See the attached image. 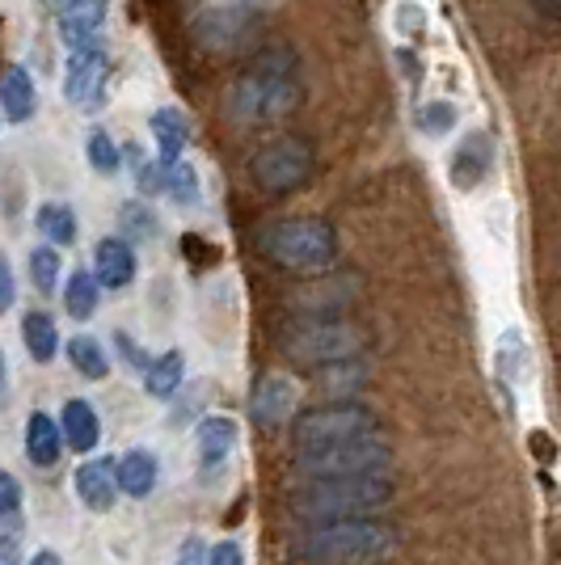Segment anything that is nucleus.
I'll return each instance as SVG.
<instances>
[{"label":"nucleus","instance_id":"39","mask_svg":"<svg viewBox=\"0 0 561 565\" xmlns=\"http://www.w3.org/2000/svg\"><path fill=\"white\" fill-rule=\"evenodd\" d=\"M208 562V548H203V541H194L190 536L182 548H178V557H173V565H203Z\"/></svg>","mask_w":561,"mask_h":565},{"label":"nucleus","instance_id":"22","mask_svg":"<svg viewBox=\"0 0 561 565\" xmlns=\"http://www.w3.org/2000/svg\"><path fill=\"white\" fill-rule=\"evenodd\" d=\"M140 376L148 397H173L182 388V380H187V359H182V351H165L157 359H148V367H144Z\"/></svg>","mask_w":561,"mask_h":565},{"label":"nucleus","instance_id":"41","mask_svg":"<svg viewBox=\"0 0 561 565\" xmlns=\"http://www.w3.org/2000/svg\"><path fill=\"white\" fill-rule=\"evenodd\" d=\"M532 4V13H537L540 22H561V0H528Z\"/></svg>","mask_w":561,"mask_h":565},{"label":"nucleus","instance_id":"44","mask_svg":"<svg viewBox=\"0 0 561 565\" xmlns=\"http://www.w3.org/2000/svg\"><path fill=\"white\" fill-rule=\"evenodd\" d=\"M4 384H9V372H4V354H0V393H4Z\"/></svg>","mask_w":561,"mask_h":565},{"label":"nucleus","instance_id":"38","mask_svg":"<svg viewBox=\"0 0 561 565\" xmlns=\"http://www.w3.org/2000/svg\"><path fill=\"white\" fill-rule=\"evenodd\" d=\"M203 565H245V548L236 541H220L208 548V562Z\"/></svg>","mask_w":561,"mask_h":565},{"label":"nucleus","instance_id":"4","mask_svg":"<svg viewBox=\"0 0 561 565\" xmlns=\"http://www.w3.org/2000/svg\"><path fill=\"white\" fill-rule=\"evenodd\" d=\"M257 249L287 275H326L338 262V233L321 215H279L257 233Z\"/></svg>","mask_w":561,"mask_h":565},{"label":"nucleus","instance_id":"12","mask_svg":"<svg viewBox=\"0 0 561 565\" xmlns=\"http://www.w3.org/2000/svg\"><path fill=\"white\" fill-rule=\"evenodd\" d=\"M494 169V143L486 131H468L465 140L456 143L452 152V169H447V182L456 190H477Z\"/></svg>","mask_w":561,"mask_h":565},{"label":"nucleus","instance_id":"6","mask_svg":"<svg viewBox=\"0 0 561 565\" xmlns=\"http://www.w3.org/2000/svg\"><path fill=\"white\" fill-rule=\"evenodd\" d=\"M380 430V418L363 401H329V405H313V409H300L292 418V439H296V451L300 448H326V444H342V439H354V435H375Z\"/></svg>","mask_w":561,"mask_h":565},{"label":"nucleus","instance_id":"8","mask_svg":"<svg viewBox=\"0 0 561 565\" xmlns=\"http://www.w3.org/2000/svg\"><path fill=\"white\" fill-rule=\"evenodd\" d=\"M283 351L305 367H326V363L354 359L363 351V330L334 321V317H308L305 326H292V333L283 338Z\"/></svg>","mask_w":561,"mask_h":565},{"label":"nucleus","instance_id":"16","mask_svg":"<svg viewBox=\"0 0 561 565\" xmlns=\"http://www.w3.org/2000/svg\"><path fill=\"white\" fill-rule=\"evenodd\" d=\"M106 13H110V0H81V4H72L68 13H60L55 25H60L64 47L68 51L97 47V34L106 25Z\"/></svg>","mask_w":561,"mask_h":565},{"label":"nucleus","instance_id":"27","mask_svg":"<svg viewBox=\"0 0 561 565\" xmlns=\"http://www.w3.org/2000/svg\"><path fill=\"white\" fill-rule=\"evenodd\" d=\"M34 228H39V236H47V245L64 249V245L76 241V212L68 203H43L34 212Z\"/></svg>","mask_w":561,"mask_h":565},{"label":"nucleus","instance_id":"32","mask_svg":"<svg viewBox=\"0 0 561 565\" xmlns=\"http://www.w3.org/2000/svg\"><path fill=\"white\" fill-rule=\"evenodd\" d=\"M85 157H89V166H94L102 178H115L118 166H123L118 143L110 140V131H102V127H94V131L85 136Z\"/></svg>","mask_w":561,"mask_h":565},{"label":"nucleus","instance_id":"15","mask_svg":"<svg viewBox=\"0 0 561 565\" xmlns=\"http://www.w3.org/2000/svg\"><path fill=\"white\" fill-rule=\"evenodd\" d=\"M136 270H140V262H136L131 241H123V236H106V241H97V249H94L97 287L123 291V287H131V282H136Z\"/></svg>","mask_w":561,"mask_h":565},{"label":"nucleus","instance_id":"43","mask_svg":"<svg viewBox=\"0 0 561 565\" xmlns=\"http://www.w3.org/2000/svg\"><path fill=\"white\" fill-rule=\"evenodd\" d=\"M39 4H43V9H47L51 18H60V13H68L72 4H81V0H39Z\"/></svg>","mask_w":561,"mask_h":565},{"label":"nucleus","instance_id":"18","mask_svg":"<svg viewBox=\"0 0 561 565\" xmlns=\"http://www.w3.org/2000/svg\"><path fill=\"white\" fill-rule=\"evenodd\" d=\"M115 477H118V494L127 498H148L157 490V477H161V460L152 451L131 448L115 460Z\"/></svg>","mask_w":561,"mask_h":565},{"label":"nucleus","instance_id":"36","mask_svg":"<svg viewBox=\"0 0 561 565\" xmlns=\"http://www.w3.org/2000/svg\"><path fill=\"white\" fill-rule=\"evenodd\" d=\"M18 305V279H13V262L0 249V317Z\"/></svg>","mask_w":561,"mask_h":565},{"label":"nucleus","instance_id":"31","mask_svg":"<svg viewBox=\"0 0 561 565\" xmlns=\"http://www.w3.org/2000/svg\"><path fill=\"white\" fill-rule=\"evenodd\" d=\"M30 279H34V287H39L43 296H55V287L64 279V262H60V249H55V245H39V249L30 254Z\"/></svg>","mask_w":561,"mask_h":565},{"label":"nucleus","instance_id":"9","mask_svg":"<svg viewBox=\"0 0 561 565\" xmlns=\"http://www.w3.org/2000/svg\"><path fill=\"white\" fill-rule=\"evenodd\" d=\"M257 30H262V13L245 0H220V4H208L194 13L190 22V34L194 43L208 51H220V55H233V51L254 47Z\"/></svg>","mask_w":561,"mask_h":565},{"label":"nucleus","instance_id":"21","mask_svg":"<svg viewBox=\"0 0 561 565\" xmlns=\"http://www.w3.org/2000/svg\"><path fill=\"white\" fill-rule=\"evenodd\" d=\"M148 127H152V140H157V157H161L165 166L182 161V148H187V140H190L187 115H182V110H173V106H161V110H152Z\"/></svg>","mask_w":561,"mask_h":565},{"label":"nucleus","instance_id":"24","mask_svg":"<svg viewBox=\"0 0 561 565\" xmlns=\"http://www.w3.org/2000/svg\"><path fill=\"white\" fill-rule=\"evenodd\" d=\"M22 342L34 363H51L60 354V330H55V317L47 312H25L22 317Z\"/></svg>","mask_w":561,"mask_h":565},{"label":"nucleus","instance_id":"33","mask_svg":"<svg viewBox=\"0 0 561 565\" xmlns=\"http://www.w3.org/2000/svg\"><path fill=\"white\" fill-rule=\"evenodd\" d=\"M118 224H123V241H127V236H131V241H157V233H161L157 215L148 212L144 203H123Z\"/></svg>","mask_w":561,"mask_h":565},{"label":"nucleus","instance_id":"30","mask_svg":"<svg viewBox=\"0 0 561 565\" xmlns=\"http://www.w3.org/2000/svg\"><path fill=\"white\" fill-rule=\"evenodd\" d=\"M165 194L182 207H199L203 203V182H199V169L190 161H173L169 166V182H165Z\"/></svg>","mask_w":561,"mask_h":565},{"label":"nucleus","instance_id":"17","mask_svg":"<svg viewBox=\"0 0 561 565\" xmlns=\"http://www.w3.org/2000/svg\"><path fill=\"white\" fill-rule=\"evenodd\" d=\"M60 435H64V448L72 451H89L102 444V418L97 409L85 397H72L64 401V414H60Z\"/></svg>","mask_w":561,"mask_h":565},{"label":"nucleus","instance_id":"45","mask_svg":"<svg viewBox=\"0 0 561 565\" xmlns=\"http://www.w3.org/2000/svg\"><path fill=\"white\" fill-rule=\"evenodd\" d=\"M0 122H4V115H0Z\"/></svg>","mask_w":561,"mask_h":565},{"label":"nucleus","instance_id":"10","mask_svg":"<svg viewBox=\"0 0 561 565\" xmlns=\"http://www.w3.org/2000/svg\"><path fill=\"white\" fill-rule=\"evenodd\" d=\"M106 89H110V55L102 47L72 51L68 68H64V97L72 106L94 115L106 106Z\"/></svg>","mask_w":561,"mask_h":565},{"label":"nucleus","instance_id":"14","mask_svg":"<svg viewBox=\"0 0 561 565\" xmlns=\"http://www.w3.org/2000/svg\"><path fill=\"white\" fill-rule=\"evenodd\" d=\"M72 490H76V498H81V507H89V511H97V515H106L118 498L115 460H106V456L85 460L81 469L72 472Z\"/></svg>","mask_w":561,"mask_h":565},{"label":"nucleus","instance_id":"40","mask_svg":"<svg viewBox=\"0 0 561 565\" xmlns=\"http://www.w3.org/2000/svg\"><path fill=\"white\" fill-rule=\"evenodd\" d=\"M0 565H22V541L13 532L0 536Z\"/></svg>","mask_w":561,"mask_h":565},{"label":"nucleus","instance_id":"20","mask_svg":"<svg viewBox=\"0 0 561 565\" xmlns=\"http://www.w3.org/2000/svg\"><path fill=\"white\" fill-rule=\"evenodd\" d=\"M25 456H30V465H39V469L60 465V456H64L60 423H55L51 414H43V409H34V414L25 418Z\"/></svg>","mask_w":561,"mask_h":565},{"label":"nucleus","instance_id":"26","mask_svg":"<svg viewBox=\"0 0 561 565\" xmlns=\"http://www.w3.org/2000/svg\"><path fill=\"white\" fill-rule=\"evenodd\" d=\"M313 384L321 388V393H359L363 384H368V363H359V359H338V363H326V367H317V376Z\"/></svg>","mask_w":561,"mask_h":565},{"label":"nucleus","instance_id":"35","mask_svg":"<svg viewBox=\"0 0 561 565\" xmlns=\"http://www.w3.org/2000/svg\"><path fill=\"white\" fill-rule=\"evenodd\" d=\"M22 511V481L0 469V519H13Z\"/></svg>","mask_w":561,"mask_h":565},{"label":"nucleus","instance_id":"11","mask_svg":"<svg viewBox=\"0 0 561 565\" xmlns=\"http://www.w3.org/2000/svg\"><path fill=\"white\" fill-rule=\"evenodd\" d=\"M250 414H254V423L266 426V430L292 423V418L300 414V384H296L292 376H279V372H275V376H266L254 388Z\"/></svg>","mask_w":561,"mask_h":565},{"label":"nucleus","instance_id":"28","mask_svg":"<svg viewBox=\"0 0 561 565\" xmlns=\"http://www.w3.org/2000/svg\"><path fill=\"white\" fill-rule=\"evenodd\" d=\"M97 296H102V287H97L94 270H76L64 282V305H68V317H76V321H89L94 317Z\"/></svg>","mask_w":561,"mask_h":565},{"label":"nucleus","instance_id":"37","mask_svg":"<svg viewBox=\"0 0 561 565\" xmlns=\"http://www.w3.org/2000/svg\"><path fill=\"white\" fill-rule=\"evenodd\" d=\"M115 351H118V359H123L127 367H136V372H144V367H148V354L136 347V338H131V333H123V330L115 333Z\"/></svg>","mask_w":561,"mask_h":565},{"label":"nucleus","instance_id":"2","mask_svg":"<svg viewBox=\"0 0 561 565\" xmlns=\"http://www.w3.org/2000/svg\"><path fill=\"white\" fill-rule=\"evenodd\" d=\"M398 494L389 472H354V477H300L287 507L292 515L313 523H334V519H368L384 511Z\"/></svg>","mask_w":561,"mask_h":565},{"label":"nucleus","instance_id":"3","mask_svg":"<svg viewBox=\"0 0 561 565\" xmlns=\"http://www.w3.org/2000/svg\"><path fill=\"white\" fill-rule=\"evenodd\" d=\"M398 548V527L368 519L313 523L292 541V562L300 565H372Z\"/></svg>","mask_w":561,"mask_h":565},{"label":"nucleus","instance_id":"25","mask_svg":"<svg viewBox=\"0 0 561 565\" xmlns=\"http://www.w3.org/2000/svg\"><path fill=\"white\" fill-rule=\"evenodd\" d=\"M494 367H498L502 376L511 380V384H523V380L532 376V354H528V342H523V333H519V330H502L498 347H494Z\"/></svg>","mask_w":561,"mask_h":565},{"label":"nucleus","instance_id":"1","mask_svg":"<svg viewBox=\"0 0 561 565\" xmlns=\"http://www.w3.org/2000/svg\"><path fill=\"white\" fill-rule=\"evenodd\" d=\"M296 106H300V64L296 51L287 47L254 51L229 89V110L245 127L283 122Z\"/></svg>","mask_w":561,"mask_h":565},{"label":"nucleus","instance_id":"29","mask_svg":"<svg viewBox=\"0 0 561 565\" xmlns=\"http://www.w3.org/2000/svg\"><path fill=\"white\" fill-rule=\"evenodd\" d=\"M68 359H72V367H76L85 380H106V376H110V359H106V351H102V342H97V338H89V333H76V338H72Z\"/></svg>","mask_w":561,"mask_h":565},{"label":"nucleus","instance_id":"34","mask_svg":"<svg viewBox=\"0 0 561 565\" xmlns=\"http://www.w3.org/2000/svg\"><path fill=\"white\" fill-rule=\"evenodd\" d=\"M419 127L426 136H447L452 127H456V110H452V102H426L419 110Z\"/></svg>","mask_w":561,"mask_h":565},{"label":"nucleus","instance_id":"19","mask_svg":"<svg viewBox=\"0 0 561 565\" xmlns=\"http://www.w3.org/2000/svg\"><path fill=\"white\" fill-rule=\"evenodd\" d=\"M39 110V89H34V76L13 64V68L0 76V115L9 122H30Z\"/></svg>","mask_w":561,"mask_h":565},{"label":"nucleus","instance_id":"5","mask_svg":"<svg viewBox=\"0 0 561 565\" xmlns=\"http://www.w3.org/2000/svg\"><path fill=\"white\" fill-rule=\"evenodd\" d=\"M313 173H317V152L305 136H279L250 157V182L262 194H292L308 186Z\"/></svg>","mask_w":561,"mask_h":565},{"label":"nucleus","instance_id":"23","mask_svg":"<svg viewBox=\"0 0 561 565\" xmlns=\"http://www.w3.org/2000/svg\"><path fill=\"white\" fill-rule=\"evenodd\" d=\"M313 279H317V287H313L308 296H296V308H305V312H313V317H326V312H334V308H342L347 300H351L354 279H338L334 270L313 275Z\"/></svg>","mask_w":561,"mask_h":565},{"label":"nucleus","instance_id":"42","mask_svg":"<svg viewBox=\"0 0 561 565\" xmlns=\"http://www.w3.org/2000/svg\"><path fill=\"white\" fill-rule=\"evenodd\" d=\"M25 565H64V562H60V553H55V548H39Z\"/></svg>","mask_w":561,"mask_h":565},{"label":"nucleus","instance_id":"13","mask_svg":"<svg viewBox=\"0 0 561 565\" xmlns=\"http://www.w3.org/2000/svg\"><path fill=\"white\" fill-rule=\"evenodd\" d=\"M236 435H241V426L229 414H211V418H203V423L194 426V451H199L203 477H211L215 469L229 465V456L236 448Z\"/></svg>","mask_w":561,"mask_h":565},{"label":"nucleus","instance_id":"7","mask_svg":"<svg viewBox=\"0 0 561 565\" xmlns=\"http://www.w3.org/2000/svg\"><path fill=\"white\" fill-rule=\"evenodd\" d=\"M393 465V448L375 435H354L342 444L296 451V472L300 477H354V472H384Z\"/></svg>","mask_w":561,"mask_h":565}]
</instances>
